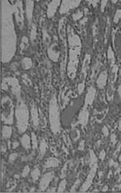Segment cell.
Segmentation results:
<instances>
[{
    "mask_svg": "<svg viewBox=\"0 0 121 193\" xmlns=\"http://www.w3.org/2000/svg\"><path fill=\"white\" fill-rule=\"evenodd\" d=\"M31 118H32V121L33 123V127L35 129L37 128L39 125L38 112L37 107L34 103L31 107Z\"/></svg>",
    "mask_w": 121,
    "mask_h": 193,
    "instance_id": "obj_15",
    "label": "cell"
},
{
    "mask_svg": "<svg viewBox=\"0 0 121 193\" xmlns=\"http://www.w3.org/2000/svg\"><path fill=\"white\" fill-rule=\"evenodd\" d=\"M21 143L23 148L25 150H29L31 148V138L27 134H24L21 139Z\"/></svg>",
    "mask_w": 121,
    "mask_h": 193,
    "instance_id": "obj_18",
    "label": "cell"
},
{
    "mask_svg": "<svg viewBox=\"0 0 121 193\" xmlns=\"http://www.w3.org/2000/svg\"><path fill=\"white\" fill-rule=\"evenodd\" d=\"M32 66V59L29 58L25 57L22 61V67L24 70H29Z\"/></svg>",
    "mask_w": 121,
    "mask_h": 193,
    "instance_id": "obj_20",
    "label": "cell"
},
{
    "mask_svg": "<svg viewBox=\"0 0 121 193\" xmlns=\"http://www.w3.org/2000/svg\"><path fill=\"white\" fill-rule=\"evenodd\" d=\"M7 150V148H6V145H5V143H2V145H1V152L2 154H4L6 152Z\"/></svg>",
    "mask_w": 121,
    "mask_h": 193,
    "instance_id": "obj_37",
    "label": "cell"
},
{
    "mask_svg": "<svg viewBox=\"0 0 121 193\" xmlns=\"http://www.w3.org/2000/svg\"><path fill=\"white\" fill-rule=\"evenodd\" d=\"M102 132L104 134V135L105 136H107L108 135V133H109V131H108V128L106 127H104L103 128V129H102Z\"/></svg>",
    "mask_w": 121,
    "mask_h": 193,
    "instance_id": "obj_36",
    "label": "cell"
},
{
    "mask_svg": "<svg viewBox=\"0 0 121 193\" xmlns=\"http://www.w3.org/2000/svg\"><path fill=\"white\" fill-rule=\"evenodd\" d=\"M29 172H30V168H29V167L28 165H26V166L24 168V169H23V177H27V176L28 175V174L29 173Z\"/></svg>",
    "mask_w": 121,
    "mask_h": 193,
    "instance_id": "obj_30",
    "label": "cell"
},
{
    "mask_svg": "<svg viewBox=\"0 0 121 193\" xmlns=\"http://www.w3.org/2000/svg\"><path fill=\"white\" fill-rule=\"evenodd\" d=\"M18 153L14 152V153L11 154L9 155V161H10V163H12L14 161H15V159L18 158Z\"/></svg>",
    "mask_w": 121,
    "mask_h": 193,
    "instance_id": "obj_31",
    "label": "cell"
},
{
    "mask_svg": "<svg viewBox=\"0 0 121 193\" xmlns=\"http://www.w3.org/2000/svg\"><path fill=\"white\" fill-rule=\"evenodd\" d=\"M118 93H120V94H121V86H120L119 87V89H118Z\"/></svg>",
    "mask_w": 121,
    "mask_h": 193,
    "instance_id": "obj_42",
    "label": "cell"
},
{
    "mask_svg": "<svg viewBox=\"0 0 121 193\" xmlns=\"http://www.w3.org/2000/svg\"><path fill=\"white\" fill-rule=\"evenodd\" d=\"M12 5L1 1V61L9 62L16 52V34L13 21Z\"/></svg>",
    "mask_w": 121,
    "mask_h": 193,
    "instance_id": "obj_1",
    "label": "cell"
},
{
    "mask_svg": "<svg viewBox=\"0 0 121 193\" xmlns=\"http://www.w3.org/2000/svg\"><path fill=\"white\" fill-rule=\"evenodd\" d=\"M54 177V173L53 172H49L45 173L41 177L39 183V190L44 192L46 190L50 182L52 181Z\"/></svg>",
    "mask_w": 121,
    "mask_h": 193,
    "instance_id": "obj_9",
    "label": "cell"
},
{
    "mask_svg": "<svg viewBox=\"0 0 121 193\" xmlns=\"http://www.w3.org/2000/svg\"><path fill=\"white\" fill-rule=\"evenodd\" d=\"M81 2V1H63L59 9L60 14H65L70 10L76 8Z\"/></svg>",
    "mask_w": 121,
    "mask_h": 193,
    "instance_id": "obj_8",
    "label": "cell"
},
{
    "mask_svg": "<svg viewBox=\"0 0 121 193\" xmlns=\"http://www.w3.org/2000/svg\"><path fill=\"white\" fill-rule=\"evenodd\" d=\"M12 67H14V68H12V70H14V71H15V70H16L17 68H15V67H17V65L15 63H13V64H12Z\"/></svg>",
    "mask_w": 121,
    "mask_h": 193,
    "instance_id": "obj_40",
    "label": "cell"
},
{
    "mask_svg": "<svg viewBox=\"0 0 121 193\" xmlns=\"http://www.w3.org/2000/svg\"><path fill=\"white\" fill-rule=\"evenodd\" d=\"M68 37L69 53L67 72L70 79H74L76 75L79 58L81 54V41L79 37L70 27L68 29Z\"/></svg>",
    "mask_w": 121,
    "mask_h": 193,
    "instance_id": "obj_2",
    "label": "cell"
},
{
    "mask_svg": "<svg viewBox=\"0 0 121 193\" xmlns=\"http://www.w3.org/2000/svg\"><path fill=\"white\" fill-rule=\"evenodd\" d=\"M55 45H56V43H53L48 48L47 53H48L49 58L53 62H57V61L59 58L60 52H57L55 49Z\"/></svg>",
    "mask_w": 121,
    "mask_h": 193,
    "instance_id": "obj_14",
    "label": "cell"
},
{
    "mask_svg": "<svg viewBox=\"0 0 121 193\" xmlns=\"http://www.w3.org/2000/svg\"><path fill=\"white\" fill-rule=\"evenodd\" d=\"M49 114L50 129L55 135H57L61 131V123L59 105L55 96H52L50 101Z\"/></svg>",
    "mask_w": 121,
    "mask_h": 193,
    "instance_id": "obj_4",
    "label": "cell"
},
{
    "mask_svg": "<svg viewBox=\"0 0 121 193\" xmlns=\"http://www.w3.org/2000/svg\"><path fill=\"white\" fill-rule=\"evenodd\" d=\"M108 59L111 62L112 64L114 63V55L112 49L109 46L108 50Z\"/></svg>",
    "mask_w": 121,
    "mask_h": 193,
    "instance_id": "obj_26",
    "label": "cell"
},
{
    "mask_svg": "<svg viewBox=\"0 0 121 193\" xmlns=\"http://www.w3.org/2000/svg\"><path fill=\"white\" fill-rule=\"evenodd\" d=\"M47 143H46L45 139H43L40 143V154L41 155V156L42 157L44 155V154L47 150Z\"/></svg>",
    "mask_w": 121,
    "mask_h": 193,
    "instance_id": "obj_21",
    "label": "cell"
},
{
    "mask_svg": "<svg viewBox=\"0 0 121 193\" xmlns=\"http://www.w3.org/2000/svg\"><path fill=\"white\" fill-rule=\"evenodd\" d=\"M85 89V84L84 83H80L78 86V92L79 94H81Z\"/></svg>",
    "mask_w": 121,
    "mask_h": 193,
    "instance_id": "obj_32",
    "label": "cell"
},
{
    "mask_svg": "<svg viewBox=\"0 0 121 193\" xmlns=\"http://www.w3.org/2000/svg\"><path fill=\"white\" fill-rule=\"evenodd\" d=\"M34 192V187H33L32 189H31V192Z\"/></svg>",
    "mask_w": 121,
    "mask_h": 193,
    "instance_id": "obj_43",
    "label": "cell"
},
{
    "mask_svg": "<svg viewBox=\"0 0 121 193\" xmlns=\"http://www.w3.org/2000/svg\"><path fill=\"white\" fill-rule=\"evenodd\" d=\"M33 8H34V1H25V12L28 22L29 25H31L32 20L33 17Z\"/></svg>",
    "mask_w": 121,
    "mask_h": 193,
    "instance_id": "obj_12",
    "label": "cell"
},
{
    "mask_svg": "<svg viewBox=\"0 0 121 193\" xmlns=\"http://www.w3.org/2000/svg\"><path fill=\"white\" fill-rule=\"evenodd\" d=\"M89 114H90L88 107L84 106L79 114L78 123L83 125H86L88 122Z\"/></svg>",
    "mask_w": 121,
    "mask_h": 193,
    "instance_id": "obj_13",
    "label": "cell"
},
{
    "mask_svg": "<svg viewBox=\"0 0 121 193\" xmlns=\"http://www.w3.org/2000/svg\"><path fill=\"white\" fill-rule=\"evenodd\" d=\"M108 3V1H102L101 2V10L102 12H104L105 8L107 6V4Z\"/></svg>",
    "mask_w": 121,
    "mask_h": 193,
    "instance_id": "obj_33",
    "label": "cell"
},
{
    "mask_svg": "<svg viewBox=\"0 0 121 193\" xmlns=\"http://www.w3.org/2000/svg\"><path fill=\"white\" fill-rule=\"evenodd\" d=\"M105 151L104 150L101 151V152L99 153V159L101 161H103L104 159V158H105Z\"/></svg>",
    "mask_w": 121,
    "mask_h": 193,
    "instance_id": "obj_34",
    "label": "cell"
},
{
    "mask_svg": "<svg viewBox=\"0 0 121 193\" xmlns=\"http://www.w3.org/2000/svg\"><path fill=\"white\" fill-rule=\"evenodd\" d=\"M30 36H31V40L32 41V42H34V41L36 39V27L34 24H32L31 26Z\"/></svg>",
    "mask_w": 121,
    "mask_h": 193,
    "instance_id": "obj_25",
    "label": "cell"
},
{
    "mask_svg": "<svg viewBox=\"0 0 121 193\" xmlns=\"http://www.w3.org/2000/svg\"><path fill=\"white\" fill-rule=\"evenodd\" d=\"M12 134V128L8 125H4L2 129V139H8L11 137Z\"/></svg>",
    "mask_w": 121,
    "mask_h": 193,
    "instance_id": "obj_19",
    "label": "cell"
},
{
    "mask_svg": "<svg viewBox=\"0 0 121 193\" xmlns=\"http://www.w3.org/2000/svg\"><path fill=\"white\" fill-rule=\"evenodd\" d=\"M90 171L88 173V176L85 180V182L82 185L80 192H86L89 187L91 186L93 180L95 177V174L97 171L98 168V159L94 154V152L91 150L90 152Z\"/></svg>",
    "mask_w": 121,
    "mask_h": 193,
    "instance_id": "obj_5",
    "label": "cell"
},
{
    "mask_svg": "<svg viewBox=\"0 0 121 193\" xmlns=\"http://www.w3.org/2000/svg\"><path fill=\"white\" fill-rule=\"evenodd\" d=\"M108 186H105L103 187L102 191H103V192H106V191L108 190Z\"/></svg>",
    "mask_w": 121,
    "mask_h": 193,
    "instance_id": "obj_41",
    "label": "cell"
},
{
    "mask_svg": "<svg viewBox=\"0 0 121 193\" xmlns=\"http://www.w3.org/2000/svg\"><path fill=\"white\" fill-rule=\"evenodd\" d=\"M108 74L106 71L101 72L99 76L98 79L96 81V84L100 89H103L106 85L107 81Z\"/></svg>",
    "mask_w": 121,
    "mask_h": 193,
    "instance_id": "obj_16",
    "label": "cell"
},
{
    "mask_svg": "<svg viewBox=\"0 0 121 193\" xmlns=\"http://www.w3.org/2000/svg\"><path fill=\"white\" fill-rule=\"evenodd\" d=\"M83 11L80 10H78L77 12L74 14L73 15H72V18H73V19L74 21H78L79 19H80L82 17H83Z\"/></svg>",
    "mask_w": 121,
    "mask_h": 193,
    "instance_id": "obj_27",
    "label": "cell"
},
{
    "mask_svg": "<svg viewBox=\"0 0 121 193\" xmlns=\"http://www.w3.org/2000/svg\"><path fill=\"white\" fill-rule=\"evenodd\" d=\"M96 95V89L92 86L90 87L85 98V106H91L95 99Z\"/></svg>",
    "mask_w": 121,
    "mask_h": 193,
    "instance_id": "obj_10",
    "label": "cell"
},
{
    "mask_svg": "<svg viewBox=\"0 0 121 193\" xmlns=\"http://www.w3.org/2000/svg\"><path fill=\"white\" fill-rule=\"evenodd\" d=\"M66 185H67V181L66 179H63L62 180L59 184L58 188L57 189V192H64V191L66 189Z\"/></svg>",
    "mask_w": 121,
    "mask_h": 193,
    "instance_id": "obj_23",
    "label": "cell"
},
{
    "mask_svg": "<svg viewBox=\"0 0 121 193\" xmlns=\"http://www.w3.org/2000/svg\"><path fill=\"white\" fill-rule=\"evenodd\" d=\"M28 39L26 37H23L22 38V43H21V46H20L22 52L25 49L26 45L28 44Z\"/></svg>",
    "mask_w": 121,
    "mask_h": 193,
    "instance_id": "obj_28",
    "label": "cell"
},
{
    "mask_svg": "<svg viewBox=\"0 0 121 193\" xmlns=\"http://www.w3.org/2000/svg\"><path fill=\"white\" fill-rule=\"evenodd\" d=\"M15 115L18 132L20 134H22L27 130L28 127L29 114L27 105L21 98L18 99Z\"/></svg>",
    "mask_w": 121,
    "mask_h": 193,
    "instance_id": "obj_3",
    "label": "cell"
},
{
    "mask_svg": "<svg viewBox=\"0 0 121 193\" xmlns=\"http://www.w3.org/2000/svg\"><path fill=\"white\" fill-rule=\"evenodd\" d=\"M121 18V10L118 9L116 11V12L115 14L114 17V22L116 23H117L120 19Z\"/></svg>",
    "mask_w": 121,
    "mask_h": 193,
    "instance_id": "obj_29",
    "label": "cell"
},
{
    "mask_svg": "<svg viewBox=\"0 0 121 193\" xmlns=\"http://www.w3.org/2000/svg\"><path fill=\"white\" fill-rule=\"evenodd\" d=\"M40 173H41L40 170H39L38 168L36 167L34 168V170L31 172V176L33 181H36L37 180H38L39 177L40 176Z\"/></svg>",
    "mask_w": 121,
    "mask_h": 193,
    "instance_id": "obj_22",
    "label": "cell"
},
{
    "mask_svg": "<svg viewBox=\"0 0 121 193\" xmlns=\"http://www.w3.org/2000/svg\"><path fill=\"white\" fill-rule=\"evenodd\" d=\"M8 86H10L12 93L17 97V98H21V86L19 84L18 80L14 77H6L3 80Z\"/></svg>",
    "mask_w": 121,
    "mask_h": 193,
    "instance_id": "obj_7",
    "label": "cell"
},
{
    "mask_svg": "<svg viewBox=\"0 0 121 193\" xmlns=\"http://www.w3.org/2000/svg\"><path fill=\"white\" fill-rule=\"evenodd\" d=\"M98 2H99V1H88L89 4L92 5L94 7H95L97 5Z\"/></svg>",
    "mask_w": 121,
    "mask_h": 193,
    "instance_id": "obj_38",
    "label": "cell"
},
{
    "mask_svg": "<svg viewBox=\"0 0 121 193\" xmlns=\"http://www.w3.org/2000/svg\"><path fill=\"white\" fill-rule=\"evenodd\" d=\"M14 14L15 17V19L18 24L20 28H22L24 24V16H23V9L22 1H18L14 5H12Z\"/></svg>",
    "mask_w": 121,
    "mask_h": 193,
    "instance_id": "obj_6",
    "label": "cell"
},
{
    "mask_svg": "<svg viewBox=\"0 0 121 193\" xmlns=\"http://www.w3.org/2000/svg\"><path fill=\"white\" fill-rule=\"evenodd\" d=\"M19 143L18 142H14L12 143V148L13 149H15L17 148L19 146Z\"/></svg>",
    "mask_w": 121,
    "mask_h": 193,
    "instance_id": "obj_39",
    "label": "cell"
},
{
    "mask_svg": "<svg viewBox=\"0 0 121 193\" xmlns=\"http://www.w3.org/2000/svg\"><path fill=\"white\" fill-rule=\"evenodd\" d=\"M59 161L54 157H50L44 161V167L45 169L49 168H55L59 166Z\"/></svg>",
    "mask_w": 121,
    "mask_h": 193,
    "instance_id": "obj_17",
    "label": "cell"
},
{
    "mask_svg": "<svg viewBox=\"0 0 121 193\" xmlns=\"http://www.w3.org/2000/svg\"><path fill=\"white\" fill-rule=\"evenodd\" d=\"M31 141H32V146L33 150H37L38 149V142L36 134L34 133H32L31 134Z\"/></svg>",
    "mask_w": 121,
    "mask_h": 193,
    "instance_id": "obj_24",
    "label": "cell"
},
{
    "mask_svg": "<svg viewBox=\"0 0 121 193\" xmlns=\"http://www.w3.org/2000/svg\"><path fill=\"white\" fill-rule=\"evenodd\" d=\"M60 3L61 2L60 0L52 1L49 3L47 10V15L49 18H51L55 15L57 9Z\"/></svg>",
    "mask_w": 121,
    "mask_h": 193,
    "instance_id": "obj_11",
    "label": "cell"
},
{
    "mask_svg": "<svg viewBox=\"0 0 121 193\" xmlns=\"http://www.w3.org/2000/svg\"><path fill=\"white\" fill-rule=\"evenodd\" d=\"M84 148H85V141L83 140L80 143H79V145L78 147V150H84Z\"/></svg>",
    "mask_w": 121,
    "mask_h": 193,
    "instance_id": "obj_35",
    "label": "cell"
}]
</instances>
